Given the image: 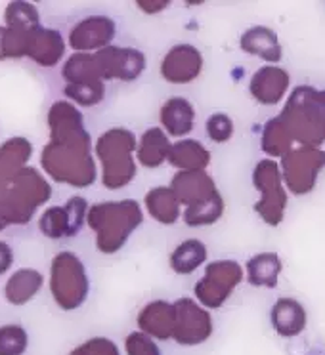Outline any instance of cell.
Returning a JSON list of instances; mask_svg holds the SVG:
<instances>
[{
    "instance_id": "6da1fadb",
    "label": "cell",
    "mask_w": 325,
    "mask_h": 355,
    "mask_svg": "<svg viewBox=\"0 0 325 355\" xmlns=\"http://www.w3.org/2000/svg\"><path fill=\"white\" fill-rule=\"evenodd\" d=\"M48 144L40 153V168L58 184L86 189L98 180L92 138L85 115L67 100L54 101L47 115Z\"/></svg>"
},
{
    "instance_id": "7a4b0ae2",
    "label": "cell",
    "mask_w": 325,
    "mask_h": 355,
    "mask_svg": "<svg viewBox=\"0 0 325 355\" xmlns=\"http://www.w3.org/2000/svg\"><path fill=\"white\" fill-rule=\"evenodd\" d=\"M144 224V210L134 199L101 201L88 209L86 225L96 235V248L106 256L126 247L131 235Z\"/></svg>"
},
{
    "instance_id": "3957f363",
    "label": "cell",
    "mask_w": 325,
    "mask_h": 355,
    "mask_svg": "<svg viewBox=\"0 0 325 355\" xmlns=\"http://www.w3.org/2000/svg\"><path fill=\"white\" fill-rule=\"evenodd\" d=\"M136 134L123 126L109 128L94 144V157L100 162L101 184L106 189L119 191L131 186L138 174Z\"/></svg>"
},
{
    "instance_id": "277c9868",
    "label": "cell",
    "mask_w": 325,
    "mask_h": 355,
    "mask_svg": "<svg viewBox=\"0 0 325 355\" xmlns=\"http://www.w3.org/2000/svg\"><path fill=\"white\" fill-rule=\"evenodd\" d=\"M50 199L52 186L47 176L35 166H25L0 193V209L10 225H27Z\"/></svg>"
},
{
    "instance_id": "5b68a950",
    "label": "cell",
    "mask_w": 325,
    "mask_h": 355,
    "mask_svg": "<svg viewBox=\"0 0 325 355\" xmlns=\"http://www.w3.org/2000/svg\"><path fill=\"white\" fill-rule=\"evenodd\" d=\"M48 288L52 300L62 311L83 308L90 294V277L85 262L71 250H62L50 262Z\"/></svg>"
},
{
    "instance_id": "8992f818",
    "label": "cell",
    "mask_w": 325,
    "mask_h": 355,
    "mask_svg": "<svg viewBox=\"0 0 325 355\" xmlns=\"http://www.w3.org/2000/svg\"><path fill=\"white\" fill-rule=\"evenodd\" d=\"M90 205L85 197L73 195L65 205L48 207L39 218V232L47 239H73L83 232Z\"/></svg>"
},
{
    "instance_id": "52a82bcc",
    "label": "cell",
    "mask_w": 325,
    "mask_h": 355,
    "mask_svg": "<svg viewBox=\"0 0 325 355\" xmlns=\"http://www.w3.org/2000/svg\"><path fill=\"white\" fill-rule=\"evenodd\" d=\"M212 334V319L209 311L192 298L174 302V332L172 340L180 346H199Z\"/></svg>"
},
{
    "instance_id": "ba28073f",
    "label": "cell",
    "mask_w": 325,
    "mask_h": 355,
    "mask_svg": "<svg viewBox=\"0 0 325 355\" xmlns=\"http://www.w3.org/2000/svg\"><path fill=\"white\" fill-rule=\"evenodd\" d=\"M115 35V19H111L106 14H92L73 25L67 44L73 50V54H96L103 48L111 46Z\"/></svg>"
},
{
    "instance_id": "9c48e42d",
    "label": "cell",
    "mask_w": 325,
    "mask_h": 355,
    "mask_svg": "<svg viewBox=\"0 0 325 355\" xmlns=\"http://www.w3.org/2000/svg\"><path fill=\"white\" fill-rule=\"evenodd\" d=\"M241 279V268L233 262L210 263L203 279L195 285V296L207 308H220Z\"/></svg>"
},
{
    "instance_id": "30bf717a",
    "label": "cell",
    "mask_w": 325,
    "mask_h": 355,
    "mask_svg": "<svg viewBox=\"0 0 325 355\" xmlns=\"http://www.w3.org/2000/svg\"><path fill=\"white\" fill-rule=\"evenodd\" d=\"M201 69V52L192 44L172 46L161 62V77L171 85H188L199 77Z\"/></svg>"
},
{
    "instance_id": "8fae6325",
    "label": "cell",
    "mask_w": 325,
    "mask_h": 355,
    "mask_svg": "<svg viewBox=\"0 0 325 355\" xmlns=\"http://www.w3.org/2000/svg\"><path fill=\"white\" fill-rule=\"evenodd\" d=\"M65 39L63 35L54 27H44L40 25L37 29H33L27 35V55L33 62L52 69L56 65H60L65 58Z\"/></svg>"
},
{
    "instance_id": "7c38bea8",
    "label": "cell",
    "mask_w": 325,
    "mask_h": 355,
    "mask_svg": "<svg viewBox=\"0 0 325 355\" xmlns=\"http://www.w3.org/2000/svg\"><path fill=\"white\" fill-rule=\"evenodd\" d=\"M169 187L174 191L180 205H186V209L209 201V199H212L218 193L217 187H215V182L203 170L178 172L176 176L172 178Z\"/></svg>"
},
{
    "instance_id": "4fadbf2b",
    "label": "cell",
    "mask_w": 325,
    "mask_h": 355,
    "mask_svg": "<svg viewBox=\"0 0 325 355\" xmlns=\"http://www.w3.org/2000/svg\"><path fill=\"white\" fill-rule=\"evenodd\" d=\"M138 331L157 340H171L174 332V304L167 300H153L140 309L136 317Z\"/></svg>"
},
{
    "instance_id": "5bb4252c",
    "label": "cell",
    "mask_w": 325,
    "mask_h": 355,
    "mask_svg": "<svg viewBox=\"0 0 325 355\" xmlns=\"http://www.w3.org/2000/svg\"><path fill=\"white\" fill-rule=\"evenodd\" d=\"M33 144L25 136H12L0 146V193L10 186L19 170L29 166Z\"/></svg>"
},
{
    "instance_id": "9a60e30c",
    "label": "cell",
    "mask_w": 325,
    "mask_h": 355,
    "mask_svg": "<svg viewBox=\"0 0 325 355\" xmlns=\"http://www.w3.org/2000/svg\"><path fill=\"white\" fill-rule=\"evenodd\" d=\"M159 121H161V128L167 136L182 138V136H188L194 130L195 109L186 98L174 96L161 105Z\"/></svg>"
},
{
    "instance_id": "2e32d148",
    "label": "cell",
    "mask_w": 325,
    "mask_h": 355,
    "mask_svg": "<svg viewBox=\"0 0 325 355\" xmlns=\"http://www.w3.org/2000/svg\"><path fill=\"white\" fill-rule=\"evenodd\" d=\"M44 275L35 268H19L16 270L4 285V298L10 306H27L29 302L42 291Z\"/></svg>"
},
{
    "instance_id": "e0dca14e",
    "label": "cell",
    "mask_w": 325,
    "mask_h": 355,
    "mask_svg": "<svg viewBox=\"0 0 325 355\" xmlns=\"http://www.w3.org/2000/svg\"><path fill=\"white\" fill-rule=\"evenodd\" d=\"M171 147V139L161 126H151L146 132H142V136L138 138L136 162L144 168H159L169 159Z\"/></svg>"
},
{
    "instance_id": "ac0fdd59",
    "label": "cell",
    "mask_w": 325,
    "mask_h": 355,
    "mask_svg": "<svg viewBox=\"0 0 325 355\" xmlns=\"http://www.w3.org/2000/svg\"><path fill=\"white\" fill-rule=\"evenodd\" d=\"M144 205L147 214L162 225L176 224V220L180 218L182 205L169 186L151 187L144 197Z\"/></svg>"
},
{
    "instance_id": "d6986e66",
    "label": "cell",
    "mask_w": 325,
    "mask_h": 355,
    "mask_svg": "<svg viewBox=\"0 0 325 355\" xmlns=\"http://www.w3.org/2000/svg\"><path fill=\"white\" fill-rule=\"evenodd\" d=\"M62 78L65 85L103 83L100 65L94 54H73L62 65Z\"/></svg>"
},
{
    "instance_id": "ffe728a7",
    "label": "cell",
    "mask_w": 325,
    "mask_h": 355,
    "mask_svg": "<svg viewBox=\"0 0 325 355\" xmlns=\"http://www.w3.org/2000/svg\"><path fill=\"white\" fill-rule=\"evenodd\" d=\"M172 166H176L180 172L188 170H203L210 161V153L197 139H180L172 144L169 159Z\"/></svg>"
},
{
    "instance_id": "44dd1931",
    "label": "cell",
    "mask_w": 325,
    "mask_h": 355,
    "mask_svg": "<svg viewBox=\"0 0 325 355\" xmlns=\"http://www.w3.org/2000/svg\"><path fill=\"white\" fill-rule=\"evenodd\" d=\"M272 323L281 336H294L304 329L306 315L301 304H297L291 298H281V300L272 309Z\"/></svg>"
},
{
    "instance_id": "7402d4cb",
    "label": "cell",
    "mask_w": 325,
    "mask_h": 355,
    "mask_svg": "<svg viewBox=\"0 0 325 355\" xmlns=\"http://www.w3.org/2000/svg\"><path fill=\"white\" fill-rule=\"evenodd\" d=\"M207 260V247L199 239H188L172 250L171 268L174 273L188 275L194 273Z\"/></svg>"
},
{
    "instance_id": "603a6c76",
    "label": "cell",
    "mask_w": 325,
    "mask_h": 355,
    "mask_svg": "<svg viewBox=\"0 0 325 355\" xmlns=\"http://www.w3.org/2000/svg\"><path fill=\"white\" fill-rule=\"evenodd\" d=\"M4 25L19 33H31L40 27L39 8L27 0H14L4 10Z\"/></svg>"
},
{
    "instance_id": "cb8c5ba5",
    "label": "cell",
    "mask_w": 325,
    "mask_h": 355,
    "mask_svg": "<svg viewBox=\"0 0 325 355\" xmlns=\"http://www.w3.org/2000/svg\"><path fill=\"white\" fill-rule=\"evenodd\" d=\"M106 83H86V85H65L63 96L77 107H96L106 100Z\"/></svg>"
},
{
    "instance_id": "d4e9b609",
    "label": "cell",
    "mask_w": 325,
    "mask_h": 355,
    "mask_svg": "<svg viewBox=\"0 0 325 355\" xmlns=\"http://www.w3.org/2000/svg\"><path fill=\"white\" fill-rule=\"evenodd\" d=\"M146 55L138 48L121 46L119 50V65H117V80L123 83H132L142 77L146 71Z\"/></svg>"
},
{
    "instance_id": "484cf974",
    "label": "cell",
    "mask_w": 325,
    "mask_h": 355,
    "mask_svg": "<svg viewBox=\"0 0 325 355\" xmlns=\"http://www.w3.org/2000/svg\"><path fill=\"white\" fill-rule=\"evenodd\" d=\"M224 212V202L220 199V195H215L209 201L195 205V207H188L184 210V222L190 227H199V225H210L217 222L218 218Z\"/></svg>"
},
{
    "instance_id": "4316f807",
    "label": "cell",
    "mask_w": 325,
    "mask_h": 355,
    "mask_svg": "<svg viewBox=\"0 0 325 355\" xmlns=\"http://www.w3.org/2000/svg\"><path fill=\"white\" fill-rule=\"evenodd\" d=\"M29 347V332L17 323L0 327V355H25Z\"/></svg>"
},
{
    "instance_id": "83f0119b",
    "label": "cell",
    "mask_w": 325,
    "mask_h": 355,
    "mask_svg": "<svg viewBox=\"0 0 325 355\" xmlns=\"http://www.w3.org/2000/svg\"><path fill=\"white\" fill-rule=\"evenodd\" d=\"M27 35L0 25V62L6 60H22L27 55Z\"/></svg>"
},
{
    "instance_id": "f1b7e54d",
    "label": "cell",
    "mask_w": 325,
    "mask_h": 355,
    "mask_svg": "<svg viewBox=\"0 0 325 355\" xmlns=\"http://www.w3.org/2000/svg\"><path fill=\"white\" fill-rule=\"evenodd\" d=\"M69 355H121V349L108 336H92L73 347Z\"/></svg>"
},
{
    "instance_id": "f546056e",
    "label": "cell",
    "mask_w": 325,
    "mask_h": 355,
    "mask_svg": "<svg viewBox=\"0 0 325 355\" xmlns=\"http://www.w3.org/2000/svg\"><path fill=\"white\" fill-rule=\"evenodd\" d=\"M124 354L126 355H162L157 342L144 332L132 331L124 338Z\"/></svg>"
},
{
    "instance_id": "4dcf8cb0",
    "label": "cell",
    "mask_w": 325,
    "mask_h": 355,
    "mask_svg": "<svg viewBox=\"0 0 325 355\" xmlns=\"http://www.w3.org/2000/svg\"><path fill=\"white\" fill-rule=\"evenodd\" d=\"M205 128H207L209 138L212 139V141H217V144H222V141H228V139L232 138V121H230L228 115H224V113H215V115H210L207 124H205Z\"/></svg>"
},
{
    "instance_id": "1f68e13d",
    "label": "cell",
    "mask_w": 325,
    "mask_h": 355,
    "mask_svg": "<svg viewBox=\"0 0 325 355\" xmlns=\"http://www.w3.org/2000/svg\"><path fill=\"white\" fill-rule=\"evenodd\" d=\"M14 266V248L0 239V275H6Z\"/></svg>"
},
{
    "instance_id": "d6a6232c",
    "label": "cell",
    "mask_w": 325,
    "mask_h": 355,
    "mask_svg": "<svg viewBox=\"0 0 325 355\" xmlns=\"http://www.w3.org/2000/svg\"><path fill=\"white\" fill-rule=\"evenodd\" d=\"M169 6V0H138L136 8H140L144 14H159Z\"/></svg>"
},
{
    "instance_id": "836d02e7",
    "label": "cell",
    "mask_w": 325,
    "mask_h": 355,
    "mask_svg": "<svg viewBox=\"0 0 325 355\" xmlns=\"http://www.w3.org/2000/svg\"><path fill=\"white\" fill-rule=\"evenodd\" d=\"M6 227H10L8 220H6V216H4V210L0 209V232H4Z\"/></svg>"
}]
</instances>
